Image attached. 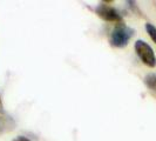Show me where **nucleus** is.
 <instances>
[{
    "label": "nucleus",
    "instance_id": "nucleus-1",
    "mask_svg": "<svg viewBox=\"0 0 156 141\" xmlns=\"http://www.w3.org/2000/svg\"><path fill=\"white\" fill-rule=\"evenodd\" d=\"M135 34V30L126 26L123 24H119L110 33V45L116 48H123L128 45L129 40Z\"/></svg>",
    "mask_w": 156,
    "mask_h": 141
},
{
    "label": "nucleus",
    "instance_id": "nucleus-2",
    "mask_svg": "<svg viewBox=\"0 0 156 141\" xmlns=\"http://www.w3.org/2000/svg\"><path fill=\"white\" fill-rule=\"evenodd\" d=\"M134 47H135V52L141 59V61L146 66L154 68L156 66V55L154 53V49L143 40H137Z\"/></svg>",
    "mask_w": 156,
    "mask_h": 141
},
{
    "label": "nucleus",
    "instance_id": "nucleus-3",
    "mask_svg": "<svg viewBox=\"0 0 156 141\" xmlns=\"http://www.w3.org/2000/svg\"><path fill=\"white\" fill-rule=\"evenodd\" d=\"M95 13L99 18H101L105 21L122 24V16L119 13V11L109 6V5H106L105 2H102L95 7Z\"/></svg>",
    "mask_w": 156,
    "mask_h": 141
},
{
    "label": "nucleus",
    "instance_id": "nucleus-4",
    "mask_svg": "<svg viewBox=\"0 0 156 141\" xmlns=\"http://www.w3.org/2000/svg\"><path fill=\"white\" fill-rule=\"evenodd\" d=\"M16 127V121L4 112H0V134L12 132Z\"/></svg>",
    "mask_w": 156,
    "mask_h": 141
},
{
    "label": "nucleus",
    "instance_id": "nucleus-5",
    "mask_svg": "<svg viewBox=\"0 0 156 141\" xmlns=\"http://www.w3.org/2000/svg\"><path fill=\"white\" fill-rule=\"evenodd\" d=\"M144 84L151 92L156 93V73H149L144 77Z\"/></svg>",
    "mask_w": 156,
    "mask_h": 141
},
{
    "label": "nucleus",
    "instance_id": "nucleus-6",
    "mask_svg": "<svg viewBox=\"0 0 156 141\" xmlns=\"http://www.w3.org/2000/svg\"><path fill=\"white\" fill-rule=\"evenodd\" d=\"M146 31L148 33V35L150 37V39L153 40L156 44V27L153 24H146Z\"/></svg>",
    "mask_w": 156,
    "mask_h": 141
},
{
    "label": "nucleus",
    "instance_id": "nucleus-7",
    "mask_svg": "<svg viewBox=\"0 0 156 141\" xmlns=\"http://www.w3.org/2000/svg\"><path fill=\"white\" fill-rule=\"evenodd\" d=\"M12 141H31L28 138H26V136H23V135H20V136H18L16 139H13Z\"/></svg>",
    "mask_w": 156,
    "mask_h": 141
},
{
    "label": "nucleus",
    "instance_id": "nucleus-8",
    "mask_svg": "<svg viewBox=\"0 0 156 141\" xmlns=\"http://www.w3.org/2000/svg\"><path fill=\"white\" fill-rule=\"evenodd\" d=\"M0 112H2V102H1V96H0Z\"/></svg>",
    "mask_w": 156,
    "mask_h": 141
}]
</instances>
